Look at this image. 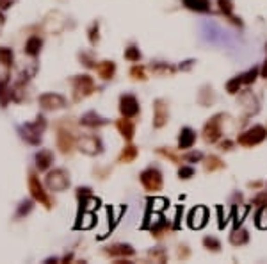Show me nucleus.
Wrapping results in <instances>:
<instances>
[{
  "mask_svg": "<svg viewBox=\"0 0 267 264\" xmlns=\"http://www.w3.org/2000/svg\"><path fill=\"white\" fill-rule=\"evenodd\" d=\"M29 191H30V196H32V200L39 202V205H43V207L48 209V211L54 207L52 198H50V195L46 193L43 182L39 181V177L34 171H30L29 173Z\"/></svg>",
  "mask_w": 267,
  "mask_h": 264,
  "instance_id": "1",
  "label": "nucleus"
},
{
  "mask_svg": "<svg viewBox=\"0 0 267 264\" xmlns=\"http://www.w3.org/2000/svg\"><path fill=\"white\" fill-rule=\"evenodd\" d=\"M46 130V120L45 116H38L32 123H25L20 132H22V138L30 145H39L41 143L43 132Z\"/></svg>",
  "mask_w": 267,
  "mask_h": 264,
  "instance_id": "2",
  "label": "nucleus"
},
{
  "mask_svg": "<svg viewBox=\"0 0 267 264\" xmlns=\"http://www.w3.org/2000/svg\"><path fill=\"white\" fill-rule=\"evenodd\" d=\"M226 114L225 113H218V114H214V116L210 118V120L205 123V127H203V140L207 141V143H218L219 140H221V136H223V123H225V120H226Z\"/></svg>",
  "mask_w": 267,
  "mask_h": 264,
  "instance_id": "3",
  "label": "nucleus"
},
{
  "mask_svg": "<svg viewBox=\"0 0 267 264\" xmlns=\"http://www.w3.org/2000/svg\"><path fill=\"white\" fill-rule=\"evenodd\" d=\"M265 138H267V128L262 127V125H253V127H249L248 130L239 134L237 143L241 145V147L251 148V147H256V145L263 143Z\"/></svg>",
  "mask_w": 267,
  "mask_h": 264,
  "instance_id": "4",
  "label": "nucleus"
},
{
  "mask_svg": "<svg viewBox=\"0 0 267 264\" xmlns=\"http://www.w3.org/2000/svg\"><path fill=\"white\" fill-rule=\"evenodd\" d=\"M72 87H73V102H82L84 98L93 95L94 80L89 75H75L72 79Z\"/></svg>",
  "mask_w": 267,
  "mask_h": 264,
  "instance_id": "5",
  "label": "nucleus"
},
{
  "mask_svg": "<svg viewBox=\"0 0 267 264\" xmlns=\"http://www.w3.org/2000/svg\"><path fill=\"white\" fill-rule=\"evenodd\" d=\"M45 184L50 191H56V193L66 191V189L70 188L68 171L63 170V168H56V170L48 171V173H46V179H45Z\"/></svg>",
  "mask_w": 267,
  "mask_h": 264,
  "instance_id": "6",
  "label": "nucleus"
},
{
  "mask_svg": "<svg viewBox=\"0 0 267 264\" xmlns=\"http://www.w3.org/2000/svg\"><path fill=\"white\" fill-rule=\"evenodd\" d=\"M77 147L82 154L89 155V157H94V155H100L103 152V143L102 140L94 134H84V136L79 138L77 141Z\"/></svg>",
  "mask_w": 267,
  "mask_h": 264,
  "instance_id": "7",
  "label": "nucleus"
},
{
  "mask_svg": "<svg viewBox=\"0 0 267 264\" xmlns=\"http://www.w3.org/2000/svg\"><path fill=\"white\" fill-rule=\"evenodd\" d=\"M139 179H141V184H143V188L146 189V191L155 193L162 189V173L158 168H153V166L146 168V170L139 175Z\"/></svg>",
  "mask_w": 267,
  "mask_h": 264,
  "instance_id": "8",
  "label": "nucleus"
},
{
  "mask_svg": "<svg viewBox=\"0 0 267 264\" xmlns=\"http://www.w3.org/2000/svg\"><path fill=\"white\" fill-rule=\"evenodd\" d=\"M239 104H241V107H242V111H244L246 118L258 114L260 102H258V98H256V95L253 93V91H249V90L241 91V93H239Z\"/></svg>",
  "mask_w": 267,
  "mask_h": 264,
  "instance_id": "9",
  "label": "nucleus"
},
{
  "mask_svg": "<svg viewBox=\"0 0 267 264\" xmlns=\"http://www.w3.org/2000/svg\"><path fill=\"white\" fill-rule=\"evenodd\" d=\"M56 143H57V148H59L61 154L70 155L73 152V147H75V136H73V132L70 130V128L59 125V128H57Z\"/></svg>",
  "mask_w": 267,
  "mask_h": 264,
  "instance_id": "10",
  "label": "nucleus"
},
{
  "mask_svg": "<svg viewBox=\"0 0 267 264\" xmlns=\"http://www.w3.org/2000/svg\"><path fill=\"white\" fill-rule=\"evenodd\" d=\"M139 102L134 95L127 93V95H121L120 97V113L121 116L125 118H136L139 114Z\"/></svg>",
  "mask_w": 267,
  "mask_h": 264,
  "instance_id": "11",
  "label": "nucleus"
},
{
  "mask_svg": "<svg viewBox=\"0 0 267 264\" xmlns=\"http://www.w3.org/2000/svg\"><path fill=\"white\" fill-rule=\"evenodd\" d=\"M43 25H45V30L50 32V34H61L64 30V27H66V16L59 11H52L48 13Z\"/></svg>",
  "mask_w": 267,
  "mask_h": 264,
  "instance_id": "12",
  "label": "nucleus"
},
{
  "mask_svg": "<svg viewBox=\"0 0 267 264\" xmlns=\"http://www.w3.org/2000/svg\"><path fill=\"white\" fill-rule=\"evenodd\" d=\"M39 106L45 111H59L66 107V98L59 93H43L39 97Z\"/></svg>",
  "mask_w": 267,
  "mask_h": 264,
  "instance_id": "13",
  "label": "nucleus"
},
{
  "mask_svg": "<svg viewBox=\"0 0 267 264\" xmlns=\"http://www.w3.org/2000/svg\"><path fill=\"white\" fill-rule=\"evenodd\" d=\"M170 120V109L164 98H157L153 102V127L162 128Z\"/></svg>",
  "mask_w": 267,
  "mask_h": 264,
  "instance_id": "14",
  "label": "nucleus"
},
{
  "mask_svg": "<svg viewBox=\"0 0 267 264\" xmlns=\"http://www.w3.org/2000/svg\"><path fill=\"white\" fill-rule=\"evenodd\" d=\"M105 253L109 257H118V259H125V257H132L136 253V250L132 248L127 243H116V245H111L105 248Z\"/></svg>",
  "mask_w": 267,
  "mask_h": 264,
  "instance_id": "15",
  "label": "nucleus"
},
{
  "mask_svg": "<svg viewBox=\"0 0 267 264\" xmlns=\"http://www.w3.org/2000/svg\"><path fill=\"white\" fill-rule=\"evenodd\" d=\"M208 219V211L205 207H196L189 214V227L191 229H201V227L207 225Z\"/></svg>",
  "mask_w": 267,
  "mask_h": 264,
  "instance_id": "16",
  "label": "nucleus"
},
{
  "mask_svg": "<svg viewBox=\"0 0 267 264\" xmlns=\"http://www.w3.org/2000/svg\"><path fill=\"white\" fill-rule=\"evenodd\" d=\"M80 123H82L84 127H89V128H100V127H103V125L109 123V120L100 116L96 111H89V113H86L80 118Z\"/></svg>",
  "mask_w": 267,
  "mask_h": 264,
  "instance_id": "17",
  "label": "nucleus"
},
{
  "mask_svg": "<svg viewBox=\"0 0 267 264\" xmlns=\"http://www.w3.org/2000/svg\"><path fill=\"white\" fill-rule=\"evenodd\" d=\"M116 128L118 132H120L121 136L125 138L127 141H132L134 140V134H136V125H134V121H132V118H121V120L116 121Z\"/></svg>",
  "mask_w": 267,
  "mask_h": 264,
  "instance_id": "18",
  "label": "nucleus"
},
{
  "mask_svg": "<svg viewBox=\"0 0 267 264\" xmlns=\"http://www.w3.org/2000/svg\"><path fill=\"white\" fill-rule=\"evenodd\" d=\"M196 143V132L191 127H184L180 130V136H178V148L180 150H189Z\"/></svg>",
  "mask_w": 267,
  "mask_h": 264,
  "instance_id": "19",
  "label": "nucleus"
},
{
  "mask_svg": "<svg viewBox=\"0 0 267 264\" xmlns=\"http://www.w3.org/2000/svg\"><path fill=\"white\" fill-rule=\"evenodd\" d=\"M94 68H96V73L100 75V79H103V80L113 79L114 73H116V64H114V61H109V59L100 61Z\"/></svg>",
  "mask_w": 267,
  "mask_h": 264,
  "instance_id": "20",
  "label": "nucleus"
},
{
  "mask_svg": "<svg viewBox=\"0 0 267 264\" xmlns=\"http://www.w3.org/2000/svg\"><path fill=\"white\" fill-rule=\"evenodd\" d=\"M218 6H219V11L223 13V15L226 16V18L230 20V22L233 23V25H242L241 18H237V16L233 15V4H232V0H218Z\"/></svg>",
  "mask_w": 267,
  "mask_h": 264,
  "instance_id": "21",
  "label": "nucleus"
},
{
  "mask_svg": "<svg viewBox=\"0 0 267 264\" xmlns=\"http://www.w3.org/2000/svg\"><path fill=\"white\" fill-rule=\"evenodd\" d=\"M230 243H232L233 246H244L249 243V232L246 229H239V227H235V229L232 230V234H230Z\"/></svg>",
  "mask_w": 267,
  "mask_h": 264,
  "instance_id": "22",
  "label": "nucleus"
},
{
  "mask_svg": "<svg viewBox=\"0 0 267 264\" xmlns=\"http://www.w3.org/2000/svg\"><path fill=\"white\" fill-rule=\"evenodd\" d=\"M54 162V154L50 150H39L36 154V166L39 171H46Z\"/></svg>",
  "mask_w": 267,
  "mask_h": 264,
  "instance_id": "23",
  "label": "nucleus"
},
{
  "mask_svg": "<svg viewBox=\"0 0 267 264\" xmlns=\"http://www.w3.org/2000/svg\"><path fill=\"white\" fill-rule=\"evenodd\" d=\"M41 47H43V39L39 38V36H30V38L25 41V49H23V52L30 57H36V56H39V52H41Z\"/></svg>",
  "mask_w": 267,
  "mask_h": 264,
  "instance_id": "24",
  "label": "nucleus"
},
{
  "mask_svg": "<svg viewBox=\"0 0 267 264\" xmlns=\"http://www.w3.org/2000/svg\"><path fill=\"white\" fill-rule=\"evenodd\" d=\"M198 102L199 106H203V107H210L212 104L216 102V93L214 90H212V86H201V90H199L198 93Z\"/></svg>",
  "mask_w": 267,
  "mask_h": 264,
  "instance_id": "25",
  "label": "nucleus"
},
{
  "mask_svg": "<svg viewBox=\"0 0 267 264\" xmlns=\"http://www.w3.org/2000/svg\"><path fill=\"white\" fill-rule=\"evenodd\" d=\"M137 155H139L137 147H134V145H127V147H123V150L120 152V155H118V162H121V164H130V162L136 161Z\"/></svg>",
  "mask_w": 267,
  "mask_h": 264,
  "instance_id": "26",
  "label": "nucleus"
},
{
  "mask_svg": "<svg viewBox=\"0 0 267 264\" xmlns=\"http://www.w3.org/2000/svg\"><path fill=\"white\" fill-rule=\"evenodd\" d=\"M182 4L187 9L196 13H208L210 11V0H182Z\"/></svg>",
  "mask_w": 267,
  "mask_h": 264,
  "instance_id": "27",
  "label": "nucleus"
},
{
  "mask_svg": "<svg viewBox=\"0 0 267 264\" xmlns=\"http://www.w3.org/2000/svg\"><path fill=\"white\" fill-rule=\"evenodd\" d=\"M203 166L207 173H214V171H219L225 168V162H223L218 155H208V157L203 159Z\"/></svg>",
  "mask_w": 267,
  "mask_h": 264,
  "instance_id": "28",
  "label": "nucleus"
},
{
  "mask_svg": "<svg viewBox=\"0 0 267 264\" xmlns=\"http://www.w3.org/2000/svg\"><path fill=\"white\" fill-rule=\"evenodd\" d=\"M151 72H153L155 75L168 77V75H173V73L177 72V68L168 63H155V64H151Z\"/></svg>",
  "mask_w": 267,
  "mask_h": 264,
  "instance_id": "29",
  "label": "nucleus"
},
{
  "mask_svg": "<svg viewBox=\"0 0 267 264\" xmlns=\"http://www.w3.org/2000/svg\"><path fill=\"white\" fill-rule=\"evenodd\" d=\"M13 61H15V54L8 47H0V64L6 66V68H11Z\"/></svg>",
  "mask_w": 267,
  "mask_h": 264,
  "instance_id": "30",
  "label": "nucleus"
},
{
  "mask_svg": "<svg viewBox=\"0 0 267 264\" xmlns=\"http://www.w3.org/2000/svg\"><path fill=\"white\" fill-rule=\"evenodd\" d=\"M9 98H11V90L8 87V79L0 80V106L2 107L8 106Z\"/></svg>",
  "mask_w": 267,
  "mask_h": 264,
  "instance_id": "31",
  "label": "nucleus"
},
{
  "mask_svg": "<svg viewBox=\"0 0 267 264\" xmlns=\"http://www.w3.org/2000/svg\"><path fill=\"white\" fill-rule=\"evenodd\" d=\"M242 86H244V84H242L241 75H237V77H233V79H230L228 82H226V91H228L230 95H237L239 91H241Z\"/></svg>",
  "mask_w": 267,
  "mask_h": 264,
  "instance_id": "32",
  "label": "nucleus"
},
{
  "mask_svg": "<svg viewBox=\"0 0 267 264\" xmlns=\"http://www.w3.org/2000/svg\"><path fill=\"white\" fill-rule=\"evenodd\" d=\"M125 59L130 61V63H137L141 61V50L136 45H130L125 49Z\"/></svg>",
  "mask_w": 267,
  "mask_h": 264,
  "instance_id": "33",
  "label": "nucleus"
},
{
  "mask_svg": "<svg viewBox=\"0 0 267 264\" xmlns=\"http://www.w3.org/2000/svg\"><path fill=\"white\" fill-rule=\"evenodd\" d=\"M203 246L208 250V252H214V253H218L219 250H221V243H219V239L214 238V236H207V238H203Z\"/></svg>",
  "mask_w": 267,
  "mask_h": 264,
  "instance_id": "34",
  "label": "nucleus"
},
{
  "mask_svg": "<svg viewBox=\"0 0 267 264\" xmlns=\"http://www.w3.org/2000/svg\"><path fill=\"white\" fill-rule=\"evenodd\" d=\"M130 77L134 80H146L148 77H146V68L144 66H141V64H136V66H132L130 68Z\"/></svg>",
  "mask_w": 267,
  "mask_h": 264,
  "instance_id": "35",
  "label": "nucleus"
},
{
  "mask_svg": "<svg viewBox=\"0 0 267 264\" xmlns=\"http://www.w3.org/2000/svg\"><path fill=\"white\" fill-rule=\"evenodd\" d=\"M255 223H256V227H258V229L267 230V205H263V207L260 209L258 212H256Z\"/></svg>",
  "mask_w": 267,
  "mask_h": 264,
  "instance_id": "36",
  "label": "nucleus"
},
{
  "mask_svg": "<svg viewBox=\"0 0 267 264\" xmlns=\"http://www.w3.org/2000/svg\"><path fill=\"white\" fill-rule=\"evenodd\" d=\"M258 73H260V68H251V70H248L246 73H242V75H241L242 84H244V86L253 84L256 80V77H258Z\"/></svg>",
  "mask_w": 267,
  "mask_h": 264,
  "instance_id": "37",
  "label": "nucleus"
},
{
  "mask_svg": "<svg viewBox=\"0 0 267 264\" xmlns=\"http://www.w3.org/2000/svg\"><path fill=\"white\" fill-rule=\"evenodd\" d=\"M87 38H89L91 45H98V41H100V25H98V23H93V25L89 27Z\"/></svg>",
  "mask_w": 267,
  "mask_h": 264,
  "instance_id": "38",
  "label": "nucleus"
},
{
  "mask_svg": "<svg viewBox=\"0 0 267 264\" xmlns=\"http://www.w3.org/2000/svg\"><path fill=\"white\" fill-rule=\"evenodd\" d=\"M148 259L153 260V262H166L168 255H166V252L162 248H153L148 252Z\"/></svg>",
  "mask_w": 267,
  "mask_h": 264,
  "instance_id": "39",
  "label": "nucleus"
},
{
  "mask_svg": "<svg viewBox=\"0 0 267 264\" xmlns=\"http://www.w3.org/2000/svg\"><path fill=\"white\" fill-rule=\"evenodd\" d=\"M166 230H168V223H166L164 219H161V222L155 223V227H151V236L162 238V236L166 234Z\"/></svg>",
  "mask_w": 267,
  "mask_h": 264,
  "instance_id": "40",
  "label": "nucleus"
},
{
  "mask_svg": "<svg viewBox=\"0 0 267 264\" xmlns=\"http://www.w3.org/2000/svg\"><path fill=\"white\" fill-rule=\"evenodd\" d=\"M157 152H158L161 155H164L166 159H170L171 162H175V164H180V162H182V159L178 157V155L175 154L173 150H170V148H158Z\"/></svg>",
  "mask_w": 267,
  "mask_h": 264,
  "instance_id": "41",
  "label": "nucleus"
},
{
  "mask_svg": "<svg viewBox=\"0 0 267 264\" xmlns=\"http://www.w3.org/2000/svg\"><path fill=\"white\" fill-rule=\"evenodd\" d=\"M251 204L253 205H260V207L267 205V191H258V193H256V195L251 198Z\"/></svg>",
  "mask_w": 267,
  "mask_h": 264,
  "instance_id": "42",
  "label": "nucleus"
},
{
  "mask_svg": "<svg viewBox=\"0 0 267 264\" xmlns=\"http://www.w3.org/2000/svg\"><path fill=\"white\" fill-rule=\"evenodd\" d=\"M184 159L185 162H199V161H203V154H201V152H187V154L184 155Z\"/></svg>",
  "mask_w": 267,
  "mask_h": 264,
  "instance_id": "43",
  "label": "nucleus"
},
{
  "mask_svg": "<svg viewBox=\"0 0 267 264\" xmlns=\"http://www.w3.org/2000/svg\"><path fill=\"white\" fill-rule=\"evenodd\" d=\"M178 177H180L182 181H187V179L194 177V168L192 166H182L180 170H178Z\"/></svg>",
  "mask_w": 267,
  "mask_h": 264,
  "instance_id": "44",
  "label": "nucleus"
},
{
  "mask_svg": "<svg viewBox=\"0 0 267 264\" xmlns=\"http://www.w3.org/2000/svg\"><path fill=\"white\" fill-rule=\"evenodd\" d=\"M30 211H32V202H30V200L22 202V204H20L18 212H16V216H18V218H22L23 214H29Z\"/></svg>",
  "mask_w": 267,
  "mask_h": 264,
  "instance_id": "45",
  "label": "nucleus"
},
{
  "mask_svg": "<svg viewBox=\"0 0 267 264\" xmlns=\"http://www.w3.org/2000/svg\"><path fill=\"white\" fill-rule=\"evenodd\" d=\"M79 57H80V61H82V64H84V66H86V68H94V66H96V64H94L93 56H89V54L82 52Z\"/></svg>",
  "mask_w": 267,
  "mask_h": 264,
  "instance_id": "46",
  "label": "nucleus"
},
{
  "mask_svg": "<svg viewBox=\"0 0 267 264\" xmlns=\"http://www.w3.org/2000/svg\"><path fill=\"white\" fill-rule=\"evenodd\" d=\"M177 255H178V259H187L189 255H191V252H189V248H187V245H180L178 246V252H177Z\"/></svg>",
  "mask_w": 267,
  "mask_h": 264,
  "instance_id": "47",
  "label": "nucleus"
},
{
  "mask_svg": "<svg viewBox=\"0 0 267 264\" xmlns=\"http://www.w3.org/2000/svg\"><path fill=\"white\" fill-rule=\"evenodd\" d=\"M194 63H196L194 59H187V61H184V63H182L180 66H178V70H182V72H189V70H191L192 66H194Z\"/></svg>",
  "mask_w": 267,
  "mask_h": 264,
  "instance_id": "48",
  "label": "nucleus"
},
{
  "mask_svg": "<svg viewBox=\"0 0 267 264\" xmlns=\"http://www.w3.org/2000/svg\"><path fill=\"white\" fill-rule=\"evenodd\" d=\"M232 147H233V143L230 140H225V141H221V143H219V150H223V152L232 150Z\"/></svg>",
  "mask_w": 267,
  "mask_h": 264,
  "instance_id": "49",
  "label": "nucleus"
},
{
  "mask_svg": "<svg viewBox=\"0 0 267 264\" xmlns=\"http://www.w3.org/2000/svg\"><path fill=\"white\" fill-rule=\"evenodd\" d=\"M15 0H0V9H9Z\"/></svg>",
  "mask_w": 267,
  "mask_h": 264,
  "instance_id": "50",
  "label": "nucleus"
},
{
  "mask_svg": "<svg viewBox=\"0 0 267 264\" xmlns=\"http://www.w3.org/2000/svg\"><path fill=\"white\" fill-rule=\"evenodd\" d=\"M265 54H267V45H265ZM262 77L263 79H267V56H265V61H263V66H262Z\"/></svg>",
  "mask_w": 267,
  "mask_h": 264,
  "instance_id": "51",
  "label": "nucleus"
},
{
  "mask_svg": "<svg viewBox=\"0 0 267 264\" xmlns=\"http://www.w3.org/2000/svg\"><path fill=\"white\" fill-rule=\"evenodd\" d=\"M4 23H6V18H4V15H2V11H0V34H2V29H4Z\"/></svg>",
  "mask_w": 267,
  "mask_h": 264,
  "instance_id": "52",
  "label": "nucleus"
},
{
  "mask_svg": "<svg viewBox=\"0 0 267 264\" xmlns=\"http://www.w3.org/2000/svg\"><path fill=\"white\" fill-rule=\"evenodd\" d=\"M249 188H255V189H258L260 188V186H262V182H258V181H256V182H249Z\"/></svg>",
  "mask_w": 267,
  "mask_h": 264,
  "instance_id": "53",
  "label": "nucleus"
}]
</instances>
